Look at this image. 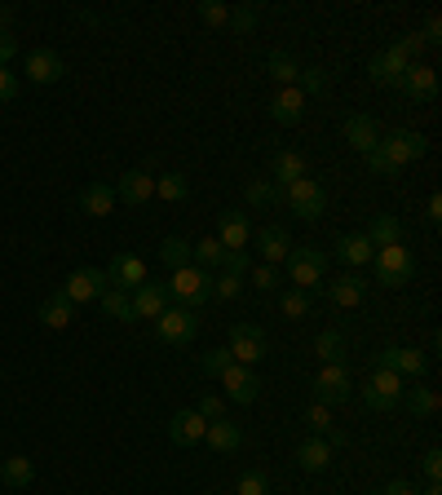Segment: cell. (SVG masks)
Returning a JSON list of instances; mask_svg holds the SVG:
<instances>
[{"label": "cell", "instance_id": "obj_10", "mask_svg": "<svg viewBox=\"0 0 442 495\" xmlns=\"http://www.w3.org/2000/svg\"><path fill=\"white\" fill-rule=\"evenodd\" d=\"M221 390H226V398L230 403H239V407H248V403H257V394H261V381H257V372L252 367H239V363H230L221 376Z\"/></svg>", "mask_w": 442, "mask_h": 495}, {"label": "cell", "instance_id": "obj_58", "mask_svg": "<svg viewBox=\"0 0 442 495\" xmlns=\"http://www.w3.org/2000/svg\"><path fill=\"white\" fill-rule=\"evenodd\" d=\"M442 217V195H430V221H438Z\"/></svg>", "mask_w": 442, "mask_h": 495}, {"label": "cell", "instance_id": "obj_57", "mask_svg": "<svg viewBox=\"0 0 442 495\" xmlns=\"http://www.w3.org/2000/svg\"><path fill=\"white\" fill-rule=\"evenodd\" d=\"M381 495H421L412 483H403V478H394V483H385V491Z\"/></svg>", "mask_w": 442, "mask_h": 495}, {"label": "cell", "instance_id": "obj_18", "mask_svg": "<svg viewBox=\"0 0 442 495\" xmlns=\"http://www.w3.org/2000/svg\"><path fill=\"white\" fill-rule=\"evenodd\" d=\"M306 93L297 89V84H288L283 93H275V102H270V115H275V124H301V115H306Z\"/></svg>", "mask_w": 442, "mask_h": 495}, {"label": "cell", "instance_id": "obj_11", "mask_svg": "<svg viewBox=\"0 0 442 495\" xmlns=\"http://www.w3.org/2000/svg\"><path fill=\"white\" fill-rule=\"evenodd\" d=\"M111 283H106V275L102 270H75V275H66V283H62V297L71 301V306H80V301H97L102 292H106Z\"/></svg>", "mask_w": 442, "mask_h": 495}, {"label": "cell", "instance_id": "obj_14", "mask_svg": "<svg viewBox=\"0 0 442 495\" xmlns=\"http://www.w3.org/2000/svg\"><path fill=\"white\" fill-rule=\"evenodd\" d=\"M399 89H403L407 97H416V102H434V97H438V71H434V66L412 62V66H407V75L399 80Z\"/></svg>", "mask_w": 442, "mask_h": 495}, {"label": "cell", "instance_id": "obj_32", "mask_svg": "<svg viewBox=\"0 0 442 495\" xmlns=\"http://www.w3.org/2000/svg\"><path fill=\"white\" fill-rule=\"evenodd\" d=\"M71 319H75V306H71L62 292H53V297L40 306V323H44V328H53V332H58V328H66Z\"/></svg>", "mask_w": 442, "mask_h": 495}, {"label": "cell", "instance_id": "obj_40", "mask_svg": "<svg viewBox=\"0 0 442 495\" xmlns=\"http://www.w3.org/2000/svg\"><path fill=\"white\" fill-rule=\"evenodd\" d=\"M221 244L217 239H199V244H190V266H199V270H208V266H221Z\"/></svg>", "mask_w": 442, "mask_h": 495}, {"label": "cell", "instance_id": "obj_24", "mask_svg": "<svg viewBox=\"0 0 442 495\" xmlns=\"http://www.w3.org/2000/svg\"><path fill=\"white\" fill-rule=\"evenodd\" d=\"M204 443H208L213 452L226 456V452H239V447H244V429H239L235 421H213V425L204 429Z\"/></svg>", "mask_w": 442, "mask_h": 495}, {"label": "cell", "instance_id": "obj_36", "mask_svg": "<svg viewBox=\"0 0 442 495\" xmlns=\"http://www.w3.org/2000/svg\"><path fill=\"white\" fill-rule=\"evenodd\" d=\"M244 195H248V204H252V208H270V204H279V199H283V190H279L270 177H252Z\"/></svg>", "mask_w": 442, "mask_h": 495}, {"label": "cell", "instance_id": "obj_38", "mask_svg": "<svg viewBox=\"0 0 442 495\" xmlns=\"http://www.w3.org/2000/svg\"><path fill=\"white\" fill-rule=\"evenodd\" d=\"M155 195L168 199V204H182V199L190 195V182H186L182 173H164V177H155Z\"/></svg>", "mask_w": 442, "mask_h": 495}, {"label": "cell", "instance_id": "obj_55", "mask_svg": "<svg viewBox=\"0 0 442 495\" xmlns=\"http://www.w3.org/2000/svg\"><path fill=\"white\" fill-rule=\"evenodd\" d=\"M421 40H425V44H438V40H442V18H438V13H434V18L425 22V31H421Z\"/></svg>", "mask_w": 442, "mask_h": 495}, {"label": "cell", "instance_id": "obj_13", "mask_svg": "<svg viewBox=\"0 0 442 495\" xmlns=\"http://www.w3.org/2000/svg\"><path fill=\"white\" fill-rule=\"evenodd\" d=\"M407 66H412V62H407V58H403L394 44H390V49H381V53L368 62L372 80H376V84H385V89H399V80L407 75Z\"/></svg>", "mask_w": 442, "mask_h": 495}, {"label": "cell", "instance_id": "obj_34", "mask_svg": "<svg viewBox=\"0 0 442 495\" xmlns=\"http://www.w3.org/2000/svg\"><path fill=\"white\" fill-rule=\"evenodd\" d=\"M399 403H403L412 416H421V421L438 412V394H434V390H421V385H416V390H403V398H399Z\"/></svg>", "mask_w": 442, "mask_h": 495}, {"label": "cell", "instance_id": "obj_45", "mask_svg": "<svg viewBox=\"0 0 442 495\" xmlns=\"http://www.w3.org/2000/svg\"><path fill=\"white\" fill-rule=\"evenodd\" d=\"M306 97H314V93H323L328 89V75L319 71V66H301V84H297Z\"/></svg>", "mask_w": 442, "mask_h": 495}, {"label": "cell", "instance_id": "obj_37", "mask_svg": "<svg viewBox=\"0 0 442 495\" xmlns=\"http://www.w3.org/2000/svg\"><path fill=\"white\" fill-rule=\"evenodd\" d=\"M314 354H319L323 367H328V363H341V359H345V336H341V332H319V336H314Z\"/></svg>", "mask_w": 442, "mask_h": 495}, {"label": "cell", "instance_id": "obj_3", "mask_svg": "<svg viewBox=\"0 0 442 495\" xmlns=\"http://www.w3.org/2000/svg\"><path fill=\"white\" fill-rule=\"evenodd\" d=\"M283 199H288V208H292L301 221H319L323 208H328V195H323V186H319L314 177H301V182L283 186Z\"/></svg>", "mask_w": 442, "mask_h": 495}, {"label": "cell", "instance_id": "obj_16", "mask_svg": "<svg viewBox=\"0 0 442 495\" xmlns=\"http://www.w3.org/2000/svg\"><path fill=\"white\" fill-rule=\"evenodd\" d=\"M204 429H208V421H204L195 407L168 416V438H173L177 447H195V443H204Z\"/></svg>", "mask_w": 442, "mask_h": 495}, {"label": "cell", "instance_id": "obj_33", "mask_svg": "<svg viewBox=\"0 0 442 495\" xmlns=\"http://www.w3.org/2000/svg\"><path fill=\"white\" fill-rule=\"evenodd\" d=\"M97 306H102V314H106V319H120V323H128V319H133V292L106 288V292L97 297Z\"/></svg>", "mask_w": 442, "mask_h": 495}, {"label": "cell", "instance_id": "obj_5", "mask_svg": "<svg viewBox=\"0 0 442 495\" xmlns=\"http://www.w3.org/2000/svg\"><path fill=\"white\" fill-rule=\"evenodd\" d=\"M230 359L239 363V367H252V363H261L266 354H270V345H266V332L257 328V323H235L230 328Z\"/></svg>", "mask_w": 442, "mask_h": 495}, {"label": "cell", "instance_id": "obj_43", "mask_svg": "<svg viewBox=\"0 0 442 495\" xmlns=\"http://www.w3.org/2000/svg\"><path fill=\"white\" fill-rule=\"evenodd\" d=\"M306 425H310V434H332V429H337V425H332V407L310 403V407H306Z\"/></svg>", "mask_w": 442, "mask_h": 495}, {"label": "cell", "instance_id": "obj_52", "mask_svg": "<svg viewBox=\"0 0 442 495\" xmlns=\"http://www.w3.org/2000/svg\"><path fill=\"white\" fill-rule=\"evenodd\" d=\"M248 275H252V283H257V288H266V292H270V288H275V279H279V275H275V266H266V261H261V266H252Z\"/></svg>", "mask_w": 442, "mask_h": 495}, {"label": "cell", "instance_id": "obj_56", "mask_svg": "<svg viewBox=\"0 0 442 495\" xmlns=\"http://www.w3.org/2000/svg\"><path fill=\"white\" fill-rule=\"evenodd\" d=\"M425 474H430V483H438V478H442V452H438V447L425 456Z\"/></svg>", "mask_w": 442, "mask_h": 495}, {"label": "cell", "instance_id": "obj_54", "mask_svg": "<svg viewBox=\"0 0 442 495\" xmlns=\"http://www.w3.org/2000/svg\"><path fill=\"white\" fill-rule=\"evenodd\" d=\"M18 58V35H9V31H0V66H9Z\"/></svg>", "mask_w": 442, "mask_h": 495}, {"label": "cell", "instance_id": "obj_23", "mask_svg": "<svg viewBox=\"0 0 442 495\" xmlns=\"http://www.w3.org/2000/svg\"><path fill=\"white\" fill-rule=\"evenodd\" d=\"M381 367H390L399 376H421L425 372V354L421 350H407V345H394V350L381 354Z\"/></svg>", "mask_w": 442, "mask_h": 495}, {"label": "cell", "instance_id": "obj_53", "mask_svg": "<svg viewBox=\"0 0 442 495\" xmlns=\"http://www.w3.org/2000/svg\"><path fill=\"white\" fill-rule=\"evenodd\" d=\"M18 97V75L9 66H0V102H13Z\"/></svg>", "mask_w": 442, "mask_h": 495}, {"label": "cell", "instance_id": "obj_4", "mask_svg": "<svg viewBox=\"0 0 442 495\" xmlns=\"http://www.w3.org/2000/svg\"><path fill=\"white\" fill-rule=\"evenodd\" d=\"M372 266H376V275H381L385 288H403V283H412V275H416V261H412V252H407L403 244H394V248H376Z\"/></svg>", "mask_w": 442, "mask_h": 495}, {"label": "cell", "instance_id": "obj_2", "mask_svg": "<svg viewBox=\"0 0 442 495\" xmlns=\"http://www.w3.org/2000/svg\"><path fill=\"white\" fill-rule=\"evenodd\" d=\"M323 270H328V257H323L319 248H292V252H288L292 288H301V292H310V297H314V288L323 283Z\"/></svg>", "mask_w": 442, "mask_h": 495}, {"label": "cell", "instance_id": "obj_39", "mask_svg": "<svg viewBox=\"0 0 442 495\" xmlns=\"http://www.w3.org/2000/svg\"><path fill=\"white\" fill-rule=\"evenodd\" d=\"M159 261H164L168 270H182V266H190V244H186V239H177V235H168V239L159 244Z\"/></svg>", "mask_w": 442, "mask_h": 495}, {"label": "cell", "instance_id": "obj_26", "mask_svg": "<svg viewBox=\"0 0 442 495\" xmlns=\"http://www.w3.org/2000/svg\"><path fill=\"white\" fill-rule=\"evenodd\" d=\"M297 465H301L306 474H323V469L332 465V447H328L323 438H306V443L297 447Z\"/></svg>", "mask_w": 442, "mask_h": 495}, {"label": "cell", "instance_id": "obj_44", "mask_svg": "<svg viewBox=\"0 0 442 495\" xmlns=\"http://www.w3.org/2000/svg\"><path fill=\"white\" fill-rule=\"evenodd\" d=\"M221 270L244 279V275L252 270V261H248V252H244V248H226V252H221Z\"/></svg>", "mask_w": 442, "mask_h": 495}, {"label": "cell", "instance_id": "obj_35", "mask_svg": "<svg viewBox=\"0 0 442 495\" xmlns=\"http://www.w3.org/2000/svg\"><path fill=\"white\" fill-rule=\"evenodd\" d=\"M270 75H275V80L288 89V84H297V80H301V62H297L292 53L275 49V53H270Z\"/></svg>", "mask_w": 442, "mask_h": 495}, {"label": "cell", "instance_id": "obj_22", "mask_svg": "<svg viewBox=\"0 0 442 495\" xmlns=\"http://www.w3.org/2000/svg\"><path fill=\"white\" fill-rule=\"evenodd\" d=\"M270 168H275V177H270V182H275L279 190H283V186H292V182H301V177H310L306 155H297V151H279Z\"/></svg>", "mask_w": 442, "mask_h": 495}, {"label": "cell", "instance_id": "obj_17", "mask_svg": "<svg viewBox=\"0 0 442 495\" xmlns=\"http://www.w3.org/2000/svg\"><path fill=\"white\" fill-rule=\"evenodd\" d=\"M62 53H53V49H35V53H27V80H35V84H58L62 80Z\"/></svg>", "mask_w": 442, "mask_h": 495}, {"label": "cell", "instance_id": "obj_15", "mask_svg": "<svg viewBox=\"0 0 442 495\" xmlns=\"http://www.w3.org/2000/svg\"><path fill=\"white\" fill-rule=\"evenodd\" d=\"M168 310V283H137L133 288V319H159Z\"/></svg>", "mask_w": 442, "mask_h": 495}, {"label": "cell", "instance_id": "obj_30", "mask_svg": "<svg viewBox=\"0 0 442 495\" xmlns=\"http://www.w3.org/2000/svg\"><path fill=\"white\" fill-rule=\"evenodd\" d=\"M337 257H341V261H350V266H368V261L376 257V248L368 244V235H341Z\"/></svg>", "mask_w": 442, "mask_h": 495}, {"label": "cell", "instance_id": "obj_20", "mask_svg": "<svg viewBox=\"0 0 442 495\" xmlns=\"http://www.w3.org/2000/svg\"><path fill=\"white\" fill-rule=\"evenodd\" d=\"M155 195V177L151 173H142V168H128L124 177H120V186H115V199H124V204H146Z\"/></svg>", "mask_w": 442, "mask_h": 495}, {"label": "cell", "instance_id": "obj_42", "mask_svg": "<svg viewBox=\"0 0 442 495\" xmlns=\"http://www.w3.org/2000/svg\"><path fill=\"white\" fill-rule=\"evenodd\" d=\"M230 363H235V359H230V350H221V345H217V350H204V354H199V372H204V376H221V372H226Z\"/></svg>", "mask_w": 442, "mask_h": 495}, {"label": "cell", "instance_id": "obj_12", "mask_svg": "<svg viewBox=\"0 0 442 495\" xmlns=\"http://www.w3.org/2000/svg\"><path fill=\"white\" fill-rule=\"evenodd\" d=\"M106 283L120 288V292H133L137 283H146V261L133 257V252H120V257L106 266Z\"/></svg>", "mask_w": 442, "mask_h": 495}, {"label": "cell", "instance_id": "obj_48", "mask_svg": "<svg viewBox=\"0 0 442 495\" xmlns=\"http://www.w3.org/2000/svg\"><path fill=\"white\" fill-rule=\"evenodd\" d=\"M195 412H199V416H204L208 425H213V421H226V398H217V394H204Z\"/></svg>", "mask_w": 442, "mask_h": 495}, {"label": "cell", "instance_id": "obj_41", "mask_svg": "<svg viewBox=\"0 0 442 495\" xmlns=\"http://www.w3.org/2000/svg\"><path fill=\"white\" fill-rule=\"evenodd\" d=\"M279 310H283L288 319H306V314H310V292H301V288H288V292L279 297Z\"/></svg>", "mask_w": 442, "mask_h": 495}, {"label": "cell", "instance_id": "obj_29", "mask_svg": "<svg viewBox=\"0 0 442 495\" xmlns=\"http://www.w3.org/2000/svg\"><path fill=\"white\" fill-rule=\"evenodd\" d=\"M363 235H368L372 248H394V244H403V226H399V217H385V213H381Z\"/></svg>", "mask_w": 442, "mask_h": 495}, {"label": "cell", "instance_id": "obj_9", "mask_svg": "<svg viewBox=\"0 0 442 495\" xmlns=\"http://www.w3.org/2000/svg\"><path fill=\"white\" fill-rule=\"evenodd\" d=\"M399 398H403V376L390 372V367H376L372 385L363 390V403H368L372 412H390V407H399Z\"/></svg>", "mask_w": 442, "mask_h": 495}, {"label": "cell", "instance_id": "obj_27", "mask_svg": "<svg viewBox=\"0 0 442 495\" xmlns=\"http://www.w3.org/2000/svg\"><path fill=\"white\" fill-rule=\"evenodd\" d=\"M80 208H84L89 217H106V213L115 208V190L102 186V182H89V186L80 190Z\"/></svg>", "mask_w": 442, "mask_h": 495}, {"label": "cell", "instance_id": "obj_8", "mask_svg": "<svg viewBox=\"0 0 442 495\" xmlns=\"http://www.w3.org/2000/svg\"><path fill=\"white\" fill-rule=\"evenodd\" d=\"M425 151H430V142H425L421 133H412V128H394V133H385V137H381V155H385L394 168H403V164L421 159Z\"/></svg>", "mask_w": 442, "mask_h": 495}, {"label": "cell", "instance_id": "obj_25", "mask_svg": "<svg viewBox=\"0 0 442 495\" xmlns=\"http://www.w3.org/2000/svg\"><path fill=\"white\" fill-rule=\"evenodd\" d=\"M248 239H252L248 217H244V213H221V235H217V244H221V248H248Z\"/></svg>", "mask_w": 442, "mask_h": 495}, {"label": "cell", "instance_id": "obj_1", "mask_svg": "<svg viewBox=\"0 0 442 495\" xmlns=\"http://www.w3.org/2000/svg\"><path fill=\"white\" fill-rule=\"evenodd\" d=\"M168 292H173L186 310H199V306L213 297V279H208V270H199V266H182V270H173Z\"/></svg>", "mask_w": 442, "mask_h": 495}, {"label": "cell", "instance_id": "obj_47", "mask_svg": "<svg viewBox=\"0 0 442 495\" xmlns=\"http://www.w3.org/2000/svg\"><path fill=\"white\" fill-rule=\"evenodd\" d=\"M239 495H270V478H266L261 469H248V474L239 478Z\"/></svg>", "mask_w": 442, "mask_h": 495}, {"label": "cell", "instance_id": "obj_59", "mask_svg": "<svg viewBox=\"0 0 442 495\" xmlns=\"http://www.w3.org/2000/svg\"><path fill=\"white\" fill-rule=\"evenodd\" d=\"M421 495H442V487L438 483H430V491H421Z\"/></svg>", "mask_w": 442, "mask_h": 495}, {"label": "cell", "instance_id": "obj_28", "mask_svg": "<svg viewBox=\"0 0 442 495\" xmlns=\"http://www.w3.org/2000/svg\"><path fill=\"white\" fill-rule=\"evenodd\" d=\"M31 478H35V465H31L27 456H9V460H0V483H4L9 491L31 487Z\"/></svg>", "mask_w": 442, "mask_h": 495}, {"label": "cell", "instance_id": "obj_21", "mask_svg": "<svg viewBox=\"0 0 442 495\" xmlns=\"http://www.w3.org/2000/svg\"><path fill=\"white\" fill-rule=\"evenodd\" d=\"M257 248H261L266 266H279V261H288L292 239H288V230H283V226H266V230H257Z\"/></svg>", "mask_w": 442, "mask_h": 495}, {"label": "cell", "instance_id": "obj_6", "mask_svg": "<svg viewBox=\"0 0 442 495\" xmlns=\"http://www.w3.org/2000/svg\"><path fill=\"white\" fill-rule=\"evenodd\" d=\"M155 332H159V341H168V345H190L195 332H199V319H195V310H186V306H168V310L155 319Z\"/></svg>", "mask_w": 442, "mask_h": 495}, {"label": "cell", "instance_id": "obj_50", "mask_svg": "<svg viewBox=\"0 0 442 495\" xmlns=\"http://www.w3.org/2000/svg\"><path fill=\"white\" fill-rule=\"evenodd\" d=\"M230 27H235L239 35H248V31L257 27V9H252V4H244V9H230Z\"/></svg>", "mask_w": 442, "mask_h": 495}, {"label": "cell", "instance_id": "obj_7", "mask_svg": "<svg viewBox=\"0 0 442 495\" xmlns=\"http://www.w3.org/2000/svg\"><path fill=\"white\" fill-rule=\"evenodd\" d=\"M314 403H323V407H341V403H350V394H354V385H350V372L341 367V363H328L319 376H314Z\"/></svg>", "mask_w": 442, "mask_h": 495}, {"label": "cell", "instance_id": "obj_19", "mask_svg": "<svg viewBox=\"0 0 442 495\" xmlns=\"http://www.w3.org/2000/svg\"><path fill=\"white\" fill-rule=\"evenodd\" d=\"M345 142H350L354 151L372 155V151L381 146V128H376V120H372V115H350V120H345Z\"/></svg>", "mask_w": 442, "mask_h": 495}, {"label": "cell", "instance_id": "obj_51", "mask_svg": "<svg viewBox=\"0 0 442 495\" xmlns=\"http://www.w3.org/2000/svg\"><path fill=\"white\" fill-rule=\"evenodd\" d=\"M368 168H372V173H381V177H399V173H403V168H394V164H390V159L381 155V146H376V151L368 155Z\"/></svg>", "mask_w": 442, "mask_h": 495}, {"label": "cell", "instance_id": "obj_49", "mask_svg": "<svg viewBox=\"0 0 442 495\" xmlns=\"http://www.w3.org/2000/svg\"><path fill=\"white\" fill-rule=\"evenodd\" d=\"M199 18H204L208 27H226V22H230V9L217 4V0H208V4H199Z\"/></svg>", "mask_w": 442, "mask_h": 495}, {"label": "cell", "instance_id": "obj_31", "mask_svg": "<svg viewBox=\"0 0 442 495\" xmlns=\"http://www.w3.org/2000/svg\"><path fill=\"white\" fill-rule=\"evenodd\" d=\"M363 292H368V283H363L359 275H345V279H337V283L328 288V297H332L341 310H354V306L363 301Z\"/></svg>", "mask_w": 442, "mask_h": 495}, {"label": "cell", "instance_id": "obj_46", "mask_svg": "<svg viewBox=\"0 0 442 495\" xmlns=\"http://www.w3.org/2000/svg\"><path fill=\"white\" fill-rule=\"evenodd\" d=\"M239 288H244V279H239V275H226V270H221V275L213 279V297H221V301H235V297H239Z\"/></svg>", "mask_w": 442, "mask_h": 495}]
</instances>
